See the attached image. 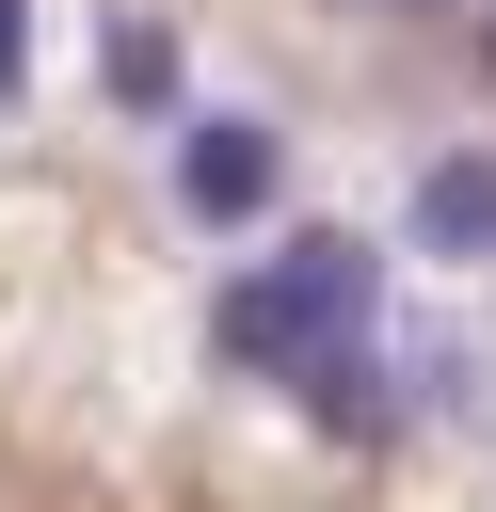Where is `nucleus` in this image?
<instances>
[{
  "instance_id": "nucleus-1",
  "label": "nucleus",
  "mask_w": 496,
  "mask_h": 512,
  "mask_svg": "<svg viewBox=\"0 0 496 512\" xmlns=\"http://www.w3.org/2000/svg\"><path fill=\"white\" fill-rule=\"evenodd\" d=\"M368 320H384V240H352V224H288L272 256H240V272L208 288V352L256 368V384H304V368L352 352Z\"/></svg>"
},
{
  "instance_id": "nucleus-2",
  "label": "nucleus",
  "mask_w": 496,
  "mask_h": 512,
  "mask_svg": "<svg viewBox=\"0 0 496 512\" xmlns=\"http://www.w3.org/2000/svg\"><path fill=\"white\" fill-rule=\"evenodd\" d=\"M176 208L208 224V240H240V224H272L288 208V128L272 112H176Z\"/></svg>"
},
{
  "instance_id": "nucleus-3",
  "label": "nucleus",
  "mask_w": 496,
  "mask_h": 512,
  "mask_svg": "<svg viewBox=\"0 0 496 512\" xmlns=\"http://www.w3.org/2000/svg\"><path fill=\"white\" fill-rule=\"evenodd\" d=\"M288 416H304L320 448H400V432H416V384H400L384 336H352V352H320V368L288 384Z\"/></svg>"
},
{
  "instance_id": "nucleus-4",
  "label": "nucleus",
  "mask_w": 496,
  "mask_h": 512,
  "mask_svg": "<svg viewBox=\"0 0 496 512\" xmlns=\"http://www.w3.org/2000/svg\"><path fill=\"white\" fill-rule=\"evenodd\" d=\"M400 224H416V256L480 272V256H496V144H432L416 192H400Z\"/></svg>"
},
{
  "instance_id": "nucleus-5",
  "label": "nucleus",
  "mask_w": 496,
  "mask_h": 512,
  "mask_svg": "<svg viewBox=\"0 0 496 512\" xmlns=\"http://www.w3.org/2000/svg\"><path fill=\"white\" fill-rule=\"evenodd\" d=\"M96 80H112V112H128V128H176V96H192L176 16H112V32H96Z\"/></svg>"
},
{
  "instance_id": "nucleus-6",
  "label": "nucleus",
  "mask_w": 496,
  "mask_h": 512,
  "mask_svg": "<svg viewBox=\"0 0 496 512\" xmlns=\"http://www.w3.org/2000/svg\"><path fill=\"white\" fill-rule=\"evenodd\" d=\"M400 384H416V416H480V352H464V336L400 352Z\"/></svg>"
},
{
  "instance_id": "nucleus-7",
  "label": "nucleus",
  "mask_w": 496,
  "mask_h": 512,
  "mask_svg": "<svg viewBox=\"0 0 496 512\" xmlns=\"http://www.w3.org/2000/svg\"><path fill=\"white\" fill-rule=\"evenodd\" d=\"M32 96V0H0V112Z\"/></svg>"
},
{
  "instance_id": "nucleus-8",
  "label": "nucleus",
  "mask_w": 496,
  "mask_h": 512,
  "mask_svg": "<svg viewBox=\"0 0 496 512\" xmlns=\"http://www.w3.org/2000/svg\"><path fill=\"white\" fill-rule=\"evenodd\" d=\"M368 16H464V0H368Z\"/></svg>"
},
{
  "instance_id": "nucleus-9",
  "label": "nucleus",
  "mask_w": 496,
  "mask_h": 512,
  "mask_svg": "<svg viewBox=\"0 0 496 512\" xmlns=\"http://www.w3.org/2000/svg\"><path fill=\"white\" fill-rule=\"evenodd\" d=\"M480 64H496V16H480Z\"/></svg>"
}]
</instances>
